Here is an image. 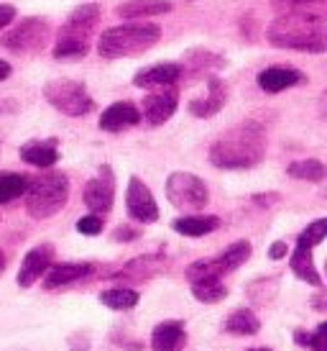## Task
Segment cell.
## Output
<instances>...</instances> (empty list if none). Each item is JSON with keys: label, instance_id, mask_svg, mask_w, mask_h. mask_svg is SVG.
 <instances>
[{"label": "cell", "instance_id": "6da1fadb", "mask_svg": "<svg viewBox=\"0 0 327 351\" xmlns=\"http://www.w3.org/2000/svg\"><path fill=\"white\" fill-rule=\"evenodd\" d=\"M266 156V131L256 121L235 123L210 147V162L218 169H250Z\"/></svg>", "mask_w": 327, "mask_h": 351}, {"label": "cell", "instance_id": "7a4b0ae2", "mask_svg": "<svg viewBox=\"0 0 327 351\" xmlns=\"http://www.w3.org/2000/svg\"><path fill=\"white\" fill-rule=\"evenodd\" d=\"M266 39L276 49L307 51V54L327 51L325 23L317 19V13H307V10H291L274 19L266 29Z\"/></svg>", "mask_w": 327, "mask_h": 351}, {"label": "cell", "instance_id": "3957f363", "mask_svg": "<svg viewBox=\"0 0 327 351\" xmlns=\"http://www.w3.org/2000/svg\"><path fill=\"white\" fill-rule=\"evenodd\" d=\"M161 39V29L148 21H131L123 26H113L100 34L97 39V51L105 59H123V57H138L156 47Z\"/></svg>", "mask_w": 327, "mask_h": 351}, {"label": "cell", "instance_id": "277c9868", "mask_svg": "<svg viewBox=\"0 0 327 351\" xmlns=\"http://www.w3.org/2000/svg\"><path fill=\"white\" fill-rule=\"evenodd\" d=\"M100 5L97 3H85L69 13V19L62 23L54 44V59H82L90 51L92 34L100 23Z\"/></svg>", "mask_w": 327, "mask_h": 351}, {"label": "cell", "instance_id": "5b68a950", "mask_svg": "<svg viewBox=\"0 0 327 351\" xmlns=\"http://www.w3.org/2000/svg\"><path fill=\"white\" fill-rule=\"evenodd\" d=\"M69 200V177L64 172H41L31 177L29 190H26V210L31 218L44 221L57 215Z\"/></svg>", "mask_w": 327, "mask_h": 351}, {"label": "cell", "instance_id": "8992f818", "mask_svg": "<svg viewBox=\"0 0 327 351\" xmlns=\"http://www.w3.org/2000/svg\"><path fill=\"white\" fill-rule=\"evenodd\" d=\"M44 98L57 108L59 113H64L69 118H82L87 113H92V108H95V100L87 93L85 85L69 77H59L47 82Z\"/></svg>", "mask_w": 327, "mask_h": 351}, {"label": "cell", "instance_id": "52a82bcc", "mask_svg": "<svg viewBox=\"0 0 327 351\" xmlns=\"http://www.w3.org/2000/svg\"><path fill=\"white\" fill-rule=\"evenodd\" d=\"M51 39V23L47 19H23L18 26H13L8 34H3L0 47L13 54H36Z\"/></svg>", "mask_w": 327, "mask_h": 351}, {"label": "cell", "instance_id": "ba28073f", "mask_svg": "<svg viewBox=\"0 0 327 351\" xmlns=\"http://www.w3.org/2000/svg\"><path fill=\"white\" fill-rule=\"evenodd\" d=\"M166 197L179 210H202L210 203V190L192 172H172L166 177Z\"/></svg>", "mask_w": 327, "mask_h": 351}, {"label": "cell", "instance_id": "9c48e42d", "mask_svg": "<svg viewBox=\"0 0 327 351\" xmlns=\"http://www.w3.org/2000/svg\"><path fill=\"white\" fill-rule=\"evenodd\" d=\"M116 203V175L113 167L103 165L97 175L85 185V205L97 215H105Z\"/></svg>", "mask_w": 327, "mask_h": 351}, {"label": "cell", "instance_id": "30bf717a", "mask_svg": "<svg viewBox=\"0 0 327 351\" xmlns=\"http://www.w3.org/2000/svg\"><path fill=\"white\" fill-rule=\"evenodd\" d=\"M125 210L128 215L138 221V223H156L159 221V205H156L151 190L141 177H131L128 180V190H125Z\"/></svg>", "mask_w": 327, "mask_h": 351}, {"label": "cell", "instance_id": "8fae6325", "mask_svg": "<svg viewBox=\"0 0 327 351\" xmlns=\"http://www.w3.org/2000/svg\"><path fill=\"white\" fill-rule=\"evenodd\" d=\"M179 108V90L159 88L144 98V118L148 126H164Z\"/></svg>", "mask_w": 327, "mask_h": 351}, {"label": "cell", "instance_id": "7c38bea8", "mask_svg": "<svg viewBox=\"0 0 327 351\" xmlns=\"http://www.w3.org/2000/svg\"><path fill=\"white\" fill-rule=\"evenodd\" d=\"M51 259H54V246L51 244L34 246V249L23 256V262H21L16 282H18L21 287H34V285L39 282L41 277H47V272L51 269Z\"/></svg>", "mask_w": 327, "mask_h": 351}, {"label": "cell", "instance_id": "4fadbf2b", "mask_svg": "<svg viewBox=\"0 0 327 351\" xmlns=\"http://www.w3.org/2000/svg\"><path fill=\"white\" fill-rule=\"evenodd\" d=\"M184 75V67L176 62H159L151 67L138 69L133 75L135 88H174V82Z\"/></svg>", "mask_w": 327, "mask_h": 351}, {"label": "cell", "instance_id": "5bb4252c", "mask_svg": "<svg viewBox=\"0 0 327 351\" xmlns=\"http://www.w3.org/2000/svg\"><path fill=\"white\" fill-rule=\"evenodd\" d=\"M166 267V256L164 254H144V256H135L125 264L120 272L110 274L113 280H120V282H144V280H151L159 272H164Z\"/></svg>", "mask_w": 327, "mask_h": 351}, {"label": "cell", "instance_id": "9a60e30c", "mask_svg": "<svg viewBox=\"0 0 327 351\" xmlns=\"http://www.w3.org/2000/svg\"><path fill=\"white\" fill-rule=\"evenodd\" d=\"M225 103H228V85L220 77H210L207 80V93L202 98L189 100V113L194 118H212L225 108Z\"/></svg>", "mask_w": 327, "mask_h": 351}, {"label": "cell", "instance_id": "2e32d148", "mask_svg": "<svg viewBox=\"0 0 327 351\" xmlns=\"http://www.w3.org/2000/svg\"><path fill=\"white\" fill-rule=\"evenodd\" d=\"M141 118H144V113H141L133 103L120 100V103H113V106H107L105 110H103V116H100V128L107 131V134H120V131H125V128L138 126Z\"/></svg>", "mask_w": 327, "mask_h": 351}, {"label": "cell", "instance_id": "e0dca14e", "mask_svg": "<svg viewBox=\"0 0 327 351\" xmlns=\"http://www.w3.org/2000/svg\"><path fill=\"white\" fill-rule=\"evenodd\" d=\"M95 272V267L90 262H64V264H54L51 269L44 277V290H59V287H67V285H75L79 280H85Z\"/></svg>", "mask_w": 327, "mask_h": 351}, {"label": "cell", "instance_id": "ac0fdd59", "mask_svg": "<svg viewBox=\"0 0 327 351\" xmlns=\"http://www.w3.org/2000/svg\"><path fill=\"white\" fill-rule=\"evenodd\" d=\"M307 82V77L299 72V69L291 67H266L259 75V88L263 93H284V90L294 88V85H302Z\"/></svg>", "mask_w": 327, "mask_h": 351}, {"label": "cell", "instance_id": "d6986e66", "mask_svg": "<svg viewBox=\"0 0 327 351\" xmlns=\"http://www.w3.org/2000/svg\"><path fill=\"white\" fill-rule=\"evenodd\" d=\"M21 159L31 167H39V169H49L59 162V149H57V138H47V141H29L18 149Z\"/></svg>", "mask_w": 327, "mask_h": 351}, {"label": "cell", "instance_id": "ffe728a7", "mask_svg": "<svg viewBox=\"0 0 327 351\" xmlns=\"http://www.w3.org/2000/svg\"><path fill=\"white\" fill-rule=\"evenodd\" d=\"M187 341L182 321H164L151 331V349L154 351H179Z\"/></svg>", "mask_w": 327, "mask_h": 351}, {"label": "cell", "instance_id": "44dd1931", "mask_svg": "<svg viewBox=\"0 0 327 351\" xmlns=\"http://www.w3.org/2000/svg\"><path fill=\"white\" fill-rule=\"evenodd\" d=\"M116 13L128 21H144L148 16L172 13V0H125L116 8Z\"/></svg>", "mask_w": 327, "mask_h": 351}, {"label": "cell", "instance_id": "7402d4cb", "mask_svg": "<svg viewBox=\"0 0 327 351\" xmlns=\"http://www.w3.org/2000/svg\"><path fill=\"white\" fill-rule=\"evenodd\" d=\"M172 228L176 234L189 236V239H200V236H207L212 231L220 228V218L218 215H182L172 223Z\"/></svg>", "mask_w": 327, "mask_h": 351}, {"label": "cell", "instance_id": "603a6c76", "mask_svg": "<svg viewBox=\"0 0 327 351\" xmlns=\"http://www.w3.org/2000/svg\"><path fill=\"white\" fill-rule=\"evenodd\" d=\"M184 274H187L189 285H207V282H220L228 272H225L220 259L212 256V259H200V262L189 264Z\"/></svg>", "mask_w": 327, "mask_h": 351}, {"label": "cell", "instance_id": "cb8c5ba5", "mask_svg": "<svg viewBox=\"0 0 327 351\" xmlns=\"http://www.w3.org/2000/svg\"><path fill=\"white\" fill-rule=\"evenodd\" d=\"M291 272L297 274L299 280H304L307 285L319 287L317 267H315V262H312V249H307V246L297 244V249H294V254H291Z\"/></svg>", "mask_w": 327, "mask_h": 351}, {"label": "cell", "instance_id": "d4e9b609", "mask_svg": "<svg viewBox=\"0 0 327 351\" xmlns=\"http://www.w3.org/2000/svg\"><path fill=\"white\" fill-rule=\"evenodd\" d=\"M225 331L231 333V336H256L261 331V321L256 313L246 311H233L228 315V321H225Z\"/></svg>", "mask_w": 327, "mask_h": 351}, {"label": "cell", "instance_id": "484cf974", "mask_svg": "<svg viewBox=\"0 0 327 351\" xmlns=\"http://www.w3.org/2000/svg\"><path fill=\"white\" fill-rule=\"evenodd\" d=\"M31 177L18 175V172H0V205L10 203L16 197H26Z\"/></svg>", "mask_w": 327, "mask_h": 351}, {"label": "cell", "instance_id": "4316f807", "mask_svg": "<svg viewBox=\"0 0 327 351\" xmlns=\"http://www.w3.org/2000/svg\"><path fill=\"white\" fill-rule=\"evenodd\" d=\"M287 175L291 180H304V182H322L327 177V167L317 159H302V162H291L287 167Z\"/></svg>", "mask_w": 327, "mask_h": 351}, {"label": "cell", "instance_id": "83f0119b", "mask_svg": "<svg viewBox=\"0 0 327 351\" xmlns=\"http://www.w3.org/2000/svg\"><path fill=\"white\" fill-rule=\"evenodd\" d=\"M100 302L110 311H131L138 305V293L131 287H113V290L100 293Z\"/></svg>", "mask_w": 327, "mask_h": 351}, {"label": "cell", "instance_id": "f1b7e54d", "mask_svg": "<svg viewBox=\"0 0 327 351\" xmlns=\"http://www.w3.org/2000/svg\"><path fill=\"white\" fill-rule=\"evenodd\" d=\"M218 259L222 262V267H225V272L228 274L235 272L238 267H243V264L250 259V244L248 241H235V244L228 246Z\"/></svg>", "mask_w": 327, "mask_h": 351}, {"label": "cell", "instance_id": "f546056e", "mask_svg": "<svg viewBox=\"0 0 327 351\" xmlns=\"http://www.w3.org/2000/svg\"><path fill=\"white\" fill-rule=\"evenodd\" d=\"M327 239V218H317L299 234L297 244L299 246H307V249H315L317 244H322Z\"/></svg>", "mask_w": 327, "mask_h": 351}, {"label": "cell", "instance_id": "4dcf8cb0", "mask_svg": "<svg viewBox=\"0 0 327 351\" xmlns=\"http://www.w3.org/2000/svg\"><path fill=\"white\" fill-rule=\"evenodd\" d=\"M194 300L200 302H220L228 298V287L222 282H207V285H192Z\"/></svg>", "mask_w": 327, "mask_h": 351}, {"label": "cell", "instance_id": "1f68e13d", "mask_svg": "<svg viewBox=\"0 0 327 351\" xmlns=\"http://www.w3.org/2000/svg\"><path fill=\"white\" fill-rule=\"evenodd\" d=\"M103 226H105V218L97 213H90V215H82L77 221V231L82 236H97L103 234Z\"/></svg>", "mask_w": 327, "mask_h": 351}, {"label": "cell", "instance_id": "d6a6232c", "mask_svg": "<svg viewBox=\"0 0 327 351\" xmlns=\"http://www.w3.org/2000/svg\"><path fill=\"white\" fill-rule=\"evenodd\" d=\"M138 236H141V234H138L135 228H131V226H118L116 234H113V239H116V241H135Z\"/></svg>", "mask_w": 327, "mask_h": 351}, {"label": "cell", "instance_id": "836d02e7", "mask_svg": "<svg viewBox=\"0 0 327 351\" xmlns=\"http://www.w3.org/2000/svg\"><path fill=\"white\" fill-rule=\"evenodd\" d=\"M16 19V5H0V31L5 29V26H10V21Z\"/></svg>", "mask_w": 327, "mask_h": 351}, {"label": "cell", "instance_id": "e575fe53", "mask_svg": "<svg viewBox=\"0 0 327 351\" xmlns=\"http://www.w3.org/2000/svg\"><path fill=\"white\" fill-rule=\"evenodd\" d=\"M309 349L312 351H327V339L319 331L312 333V341H309Z\"/></svg>", "mask_w": 327, "mask_h": 351}, {"label": "cell", "instance_id": "d590c367", "mask_svg": "<svg viewBox=\"0 0 327 351\" xmlns=\"http://www.w3.org/2000/svg\"><path fill=\"white\" fill-rule=\"evenodd\" d=\"M312 308H317L319 313H327V290H322V293L312 295Z\"/></svg>", "mask_w": 327, "mask_h": 351}, {"label": "cell", "instance_id": "8d00e7d4", "mask_svg": "<svg viewBox=\"0 0 327 351\" xmlns=\"http://www.w3.org/2000/svg\"><path fill=\"white\" fill-rule=\"evenodd\" d=\"M69 346H72V351H90V339L82 336V343H79V336H72V339H69Z\"/></svg>", "mask_w": 327, "mask_h": 351}, {"label": "cell", "instance_id": "74e56055", "mask_svg": "<svg viewBox=\"0 0 327 351\" xmlns=\"http://www.w3.org/2000/svg\"><path fill=\"white\" fill-rule=\"evenodd\" d=\"M284 254H287V244H284V241H276V244H271V249H269L271 259H281Z\"/></svg>", "mask_w": 327, "mask_h": 351}, {"label": "cell", "instance_id": "f35d334b", "mask_svg": "<svg viewBox=\"0 0 327 351\" xmlns=\"http://www.w3.org/2000/svg\"><path fill=\"white\" fill-rule=\"evenodd\" d=\"M294 8H307V5H327V0H291Z\"/></svg>", "mask_w": 327, "mask_h": 351}, {"label": "cell", "instance_id": "ab89813d", "mask_svg": "<svg viewBox=\"0 0 327 351\" xmlns=\"http://www.w3.org/2000/svg\"><path fill=\"white\" fill-rule=\"evenodd\" d=\"M253 203H259V205L279 203V195H253Z\"/></svg>", "mask_w": 327, "mask_h": 351}, {"label": "cell", "instance_id": "60d3db41", "mask_svg": "<svg viewBox=\"0 0 327 351\" xmlns=\"http://www.w3.org/2000/svg\"><path fill=\"white\" fill-rule=\"evenodd\" d=\"M10 72H13V67H10L5 59H0V82H3V80H8Z\"/></svg>", "mask_w": 327, "mask_h": 351}, {"label": "cell", "instance_id": "b9f144b4", "mask_svg": "<svg viewBox=\"0 0 327 351\" xmlns=\"http://www.w3.org/2000/svg\"><path fill=\"white\" fill-rule=\"evenodd\" d=\"M317 108H319V113H322V116L327 118V90H325V93H322V95H319V103H317Z\"/></svg>", "mask_w": 327, "mask_h": 351}, {"label": "cell", "instance_id": "7bdbcfd3", "mask_svg": "<svg viewBox=\"0 0 327 351\" xmlns=\"http://www.w3.org/2000/svg\"><path fill=\"white\" fill-rule=\"evenodd\" d=\"M5 264H8V259H5V254L0 252V272H3V269H5Z\"/></svg>", "mask_w": 327, "mask_h": 351}, {"label": "cell", "instance_id": "ee69618b", "mask_svg": "<svg viewBox=\"0 0 327 351\" xmlns=\"http://www.w3.org/2000/svg\"><path fill=\"white\" fill-rule=\"evenodd\" d=\"M317 331H319V333H322V336H325V339H327V321H325V323H322V326H319Z\"/></svg>", "mask_w": 327, "mask_h": 351}, {"label": "cell", "instance_id": "f6af8a7d", "mask_svg": "<svg viewBox=\"0 0 327 351\" xmlns=\"http://www.w3.org/2000/svg\"><path fill=\"white\" fill-rule=\"evenodd\" d=\"M248 351H271V349H248Z\"/></svg>", "mask_w": 327, "mask_h": 351}, {"label": "cell", "instance_id": "bcb514c9", "mask_svg": "<svg viewBox=\"0 0 327 351\" xmlns=\"http://www.w3.org/2000/svg\"><path fill=\"white\" fill-rule=\"evenodd\" d=\"M325 274H327V259H325Z\"/></svg>", "mask_w": 327, "mask_h": 351}]
</instances>
